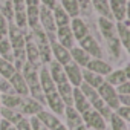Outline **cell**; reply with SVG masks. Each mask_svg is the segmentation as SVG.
<instances>
[{"label":"cell","instance_id":"cell-44","mask_svg":"<svg viewBox=\"0 0 130 130\" xmlns=\"http://www.w3.org/2000/svg\"><path fill=\"white\" fill-rule=\"evenodd\" d=\"M116 87L118 89H115V90H116L118 95H130V83L128 81H125V83H122V84H119Z\"/></svg>","mask_w":130,"mask_h":130},{"label":"cell","instance_id":"cell-8","mask_svg":"<svg viewBox=\"0 0 130 130\" xmlns=\"http://www.w3.org/2000/svg\"><path fill=\"white\" fill-rule=\"evenodd\" d=\"M55 38H57V41H58L61 46H64L66 49L74 47L75 38H74V34H72L69 25H68V26H58V28L55 29Z\"/></svg>","mask_w":130,"mask_h":130},{"label":"cell","instance_id":"cell-12","mask_svg":"<svg viewBox=\"0 0 130 130\" xmlns=\"http://www.w3.org/2000/svg\"><path fill=\"white\" fill-rule=\"evenodd\" d=\"M86 69L90 71V72H93V74H98L101 77H106V75H109L112 72L110 64H107L101 58H90L89 63L86 64Z\"/></svg>","mask_w":130,"mask_h":130},{"label":"cell","instance_id":"cell-36","mask_svg":"<svg viewBox=\"0 0 130 130\" xmlns=\"http://www.w3.org/2000/svg\"><path fill=\"white\" fill-rule=\"evenodd\" d=\"M14 72H15L14 64L9 63V61H6V60H3L2 57H0V77L9 80V78L14 75Z\"/></svg>","mask_w":130,"mask_h":130},{"label":"cell","instance_id":"cell-9","mask_svg":"<svg viewBox=\"0 0 130 130\" xmlns=\"http://www.w3.org/2000/svg\"><path fill=\"white\" fill-rule=\"evenodd\" d=\"M127 0H109V8H110V14L112 19H115L116 22H122L127 17Z\"/></svg>","mask_w":130,"mask_h":130},{"label":"cell","instance_id":"cell-31","mask_svg":"<svg viewBox=\"0 0 130 130\" xmlns=\"http://www.w3.org/2000/svg\"><path fill=\"white\" fill-rule=\"evenodd\" d=\"M90 2H92V6L95 8V11L101 14V17L113 20L112 14H110V8H109V0H90Z\"/></svg>","mask_w":130,"mask_h":130},{"label":"cell","instance_id":"cell-10","mask_svg":"<svg viewBox=\"0 0 130 130\" xmlns=\"http://www.w3.org/2000/svg\"><path fill=\"white\" fill-rule=\"evenodd\" d=\"M25 54H26L28 63L37 66V63L40 60V55H38V49L35 46V41L32 38V34H25Z\"/></svg>","mask_w":130,"mask_h":130},{"label":"cell","instance_id":"cell-18","mask_svg":"<svg viewBox=\"0 0 130 130\" xmlns=\"http://www.w3.org/2000/svg\"><path fill=\"white\" fill-rule=\"evenodd\" d=\"M57 92L61 98V101L64 103V106H72V95H74V86L66 81V83H61V84H57Z\"/></svg>","mask_w":130,"mask_h":130},{"label":"cell","instance_id":"cell-1","mask_svg":"<svg viewBox=\"0 0 130 130\" xmlns=\"http://www.w3.org/2000/svg\"><path fill=\"white\" fill-rule=\"evenodd\" d=\"M22 75L26 81V86H28V90L32 93V96L38 101V103H44V95H43V90H41V86H40V78H38V72H37V66L35 64H31V63H25L23 68H22Z\"/></svg>","mask_w":130,"mask_h":130},{"label":"cell","instance_id":"cell-49","mask_svg":"<svg viewBox=\"0 0 130 130\" xmlns=\"http://www.w3.org/2000/svg\"><path fill=\"white\" fill-rule=\"evenodd\" d=\"M40 3L49 9H54V6L57 5V0H40Z\"/></svg>","mask_w":130,"mask_h":130},{"label":"cell","instance_id":"cell-46","mask_svg":"<svg viewBox=\"0 0 130 130\" xmlns=\"http://www.w3.org/2000/svg\"><path fill=\"white\" fill-rule=\"evenodd\" d=\"M15 128H17V130H32V128H31V124H29V119H25V118H22V119L15 124Z\"/></svg>","mask_w":130,"mask_h":130},{"label":"cell","instance_id":"cell-20","mask_svg":"<svg viewBox=\"0 0 130 130\" xmlns=\"http://www.w3.org/2000/svg\"><path fill=\"white\" fill-rule=\"evenodd\" d=\"M69 54H71V60L74 63H77L80 68H86V64L89 63V60L92 58L84 49L81 47H71L69 49Z\"/></svg>","mask_w":130,"mask_h":130},{"label":"cell","instance_id":"cell-19","mask_svg":"<svg viewBox=\"0 0 130 130\" xmlns=\"http://www.w3.org/2000/svg\"><path fill=\"white\" fill-rule=\"evenodd\" d=\"M51 63V69H49V75L52 78V81L57 84H61V83H66L68 78H66V74H64V69L63 66L58 63V61H49Z\"/></svg>","mask_w":130,"mask_h":130},{"label":"cell","instance_id":"cell-30","mask_svg":"<svg viewBox=\"0 0 130 130\" xmlns=\"http://www.w3.org/2000/svg\"><path fill=\"white\" fill-rule=\"evenodd\" d=\"M26 25L31 29L40 26L38 22V6H26Z\"/></svg>","mask_w":130,"mask_h":130},{"label":"cell","instance_id":"cell-51","mask_svg":"<svg viewBox=\"0 0 130 130\" xmlns=\"http://www.w3.org/2000/svg\"><path fill=\"white\" fill-rule=\"evenodd\" d=\"M71 130H86V125H84V124H80V125H77V127H74V128H71Z\"/></svg>","mask_w":130,"mask_h":130},{"label":"cell","instance_id":"cell-34","mask_svg":"<svg viewBox=\"0 0 130 130\" xmlns=\"http://www.w3.org/2000/svg\"><path fill=\"white\" fill-rule=\"evenodd\" d=\"M61 8L68 12L71 19L80 15V5L77 0H61Z\"/></svg>","mask_w":130,"mask_h":130},{"label":"cell","instance_id":"cell-48","mask_svg":"<svg viewBox=\"0 0 130 130\" xmlns=\"http://www.w3.org/2000/svg\"><path fill=\"white\" fill-rule=\"evenodd\" d=\"M118 101L119 106H130V95H118Z\"/></svg>","mask_w":130,"mask_h":130},{"label":"cell","instance_id":"cell-21","mask_svg":"<svg viewBox=\"0 0 130 130\" xmlns=\"http://www.w3.org/2000/svg\"><path fill=\"white\" fill-rule=\"evenodd\" d=\"M107 78L104 81H107L112 86H119L125 81H128V66L124 71H112L109 75H106Z\"/></svg>","mask_w":130,"mask_h":130},{"label":"cell","instance_id":"cell-22","mask_svg":"<svg viewBox=\"0 0 130 130\" xmlns=\"http://www.w3.org/2000/svg\"><path fill=\"white\" fill-rule=\"evenodd\" d=\"M23 101L20 95L17 93H11V95H0V103H2V107H8V109H22Z\"/></svg>","mask_w":130,"mask_h":130},{"label":"cell","instance_id":"cell-29","mask_svg":"<svg viewBox=\"0 0 130 130\" xmlns=\"http://www.w3.org/2000/svg\"><path fill=\"white\" fill-rule=\"evenodd\" d=\"M20 110H22L23 115H31V116H34V115H37L40 110H43V107H41V103H38L37 100H25Z\"/></svg>","mask_w":130,"mask_h":130},{"label":"cell","instance_id":"cell-47","mask_svg":"<svg viewBox=\"0 0 130 130\" xmlns=\"http://www.w3.org/2000/svg\"><path fill=\"white\" fill-rule=\"evenodd\" d=\"M0 130H17V128H15V125L12 122H9V121L2 118L0 119Z\"/></svg>","mask_w":130,"mask_h":130},{"label":"cell","instance_id":"cell-25","mask_svg":"<svg viewBox=\"0 0 130 130\" xmlns=\"http://www.w3.org/2000/svg\"><path fill=\"white\" fill-rule=\"evenodd\" d=\"M98 25H100V29L104 35L106 40H110L113 37H116V29H115V23L109 19H104V17H100L98 20Z\"/></svg>","mask_w":130,"mask_h":130},{"label":"cell","instance_id":"cell-26","mask_svg":"<svg viewBox=\"0 0 130 130\" xmlns=\"http://www.w3.org/2000/svg\"><path fill=\"white\" fill-rule=\"evenodd\" d=\"M37 118L46 125L47 130H55V128L61 124V122L57 119L55 115H52V113H49V112H44V110H40V112L37 113Z\"/></svg>","mask_w":130,"mask_h":130},{"label":"cell","instance_id":"cell-33","mask_svg":"<svg viewBox=\"0 0 130 130\" xmlns=\"http://www.w3.org/2000/svg\"><path fill=\"white\" fill-rule=\"evenodd\" d=\"M0 116H2L3 119H6V121H9V122H12L14 125L23 118V113H20V112H15L14 109H8V107H0Z\"/></svg>","mask_w":130,"mask_h":130},{"label":"cell","instance_id":"cell-14","mask_svg":"<svg viewBox=\"0 0 130 130\" xmlns=\"http://www.w3.org/2000/svg\"><path fill=\"white\" fill-rule=\"evenodd\" d=\"M69 26H71L72 34H74V38H75V40H78V41H80V40H83L86 35H89L87 25H86L80 17H74V19H71Z\"/></svg>","mask_w":130,"mask_h":130},{"label":"cell","instance_id":"cell-3","mask_svg":"<svg viewBox=\"0 0 130 130\" xmlns=\"http://www.w3.org/2000/svg\"><path fill=\"white\" fill-rule=\"evenodd\" d=\"M47 40H49V46H51V54L55 57V61H58L61 66H64L66 63L71 61V54L69 49H66L64 46H61L57 38H55V32H46Z\"/></svg>","mask_w":130,"mask_h":130},{"label":"cell","instance_id":"cell-35","mask_svg":"<svg viewBox=\"0 0 130 130\" xmlns=\"http://www.w3.org/2000/svg\"><path fill=\"white\" fill-rule=\"evenodd\" d=\"M0 57L3 60L12 63L14 61V55H12V47H11V43L8 40V37L0 40Z\"/></svg>","mask_w":130,"mask_h":130},{"label":"cell","instance_id":"cell-2","mask_svg":"<svg viewBox=\"0 0 130 130\" xmlns=\"http://www.w3.org/2000/svg\"><path fill=\"white\" fill-rule=\"evenodd\" d=\"M32 38L35 41V46L38 49V55H40V60L43 63H49L52 60V54H51V46H49V40H47V35L46 32L38 26L35 29H32Z\"/></svg>","mask_w":130,"mask_h":130},{"label":"cell","instance_id":"cell-52","mask_svg":"<svg viewBox=\"0 0 130 130\" xmlns=\"http://www.w3.org/2000/svg\"><path fill=\"white\" fill-rule=\"evenodd\" d=\"M0 107H2V103H0Z\"/></svg>","mask_w":130,"mask_h":130},{"label":"cell","instance_id":"cell-38","mask_svg":"<svg viewBox=\"0 0 130 130\" xmlns=\"http://www.w3.org/2000/svg\"><path fill=\"white\" fill-rule=\"evenodd\" d=\"M78 87H80V90L83 92V95L87 98L89 103H92V101H95V100L98 98V92H96V89H93L92 86H89V84H86V83H81Z\"/></svg>","mask_w":130,"mask_h":130},{"label":"cell","instance_id":"cell-45","mask_svg":"<svg viewBox=\"0 0 130 130\" xmlns=\"http://www.w3.org/2000/svg\"><path fill=\"white\" fill-rule=\"evenodd\" d=\"M11 2H12L14 12H22V11H26V3H25V0H11Z\"/></svg>","mask_w":130,"mask_h":130},{"label":"cell","instance_id":"cell-5","mask_svg":"<svg viewBox=\"0 0 130 130\" xmlns=\"http://www.w3.org/2000/svg\"><path fill=\"white\" fill-rule=\"evenodd\" d=\"M38 22H40V28L44 32H55L57 26L54 22V15H52V9L46 8V6H38Z\"/></svg>","mask_w":130,"mask_h":130},{"label":"cell","instance_id":"cell-43","mask_svg":"<svg viewBox=\"0 0 130 130\" xmlns=\"http://www.w3.org/2000/svg\"><path fill=\"white\" fill-rule=\"evenodd\" d=\"M29 124H31V128H32V130H47L46 125H44L37 116H32V118L29 119Z\"/></svg>","mask_w":130,"mask_h":130},{"label":"cell","instance_id":"cell-15","mask_svg":"<svg viewBox=\"0 0 130 130\" xmlns=\"http://www.w3.org/2000/svg\"><path fill=\"white\" fill-rule=\"evenodd\" d=\"M115 29H116V37L119 40V43L128 49L130 47V29H128V20H122V22H118L115 25Z\"/></svg>","mask_w":130,"mask_h":130},{"label":"cell","instance_id":"cell-7","mask_svg":"<svg viewBox=\"0 0 130 130\" xmlns=\"http://www.w3.org/2000/svg\"><path fill=\"white\" fill-rule=\"evenodd\" d=\"M64 69V74H66V78L68 81L74 86V87H78L81 83H83V75H81V68L78 66L77 63H74L72 60L69 63H66L63 66Z\"/></svg>","mask_w":130,"mask_h":130},{"label":"cell","instance_id":"cell-39","mask_svg":"<svg viewBox=\"0 0 130 130\" xmlns=\"http://www.w3.org/2000/svg\"><path fill=\"white\" fill-rule=\"evenodd\" d=\"M110 121H112V130H127V122L121 119L116 113H112Z\"/></svg>","mask_w":130,"mask_h":130},{"label":"cell","instance_id":"cell-28","mask_svg":"<svg viewBox=\"0 0 130 130\" xmlns=\"http://www.w3.org/2000/svg\"><path fill=\"white\" fill-rule=\"evenodd\" d=\"M81 75H83V83L92 86L93 89H98V87L104 83V77H101V75H98V74H93V72H90V71H87V69L81 71Z\"/></svg>","mask_w":130,"mask_h":130},{"label":"cell","instance_id":"cell-4","mask_svg":"<svg viewBox=\"0 0 130 130\" xmlns=\"http://www.w3.org/2000/svg\"><path fill=\"white\" fill-rule=\"evenodd\" d=\"M96 92H98V96H100L112 110H116V109L119 107L118 93H116V90H115V86H112V84H109L107 81H104V83L96 89Z\"/></svg>","mask_w":130,"mask_h":130},{"label":"cell","instance_id":"cell-42","mask_svg":"<svg viewBox=\"0 0 130 130\" xmlns=\"http://www.w3.org/2000/svg\"><path fill=\"white\" fill-rule=\"evenodd\" d=\"M8 25H9V22L0 14V40L8 37Z\"/></svg>","mask_w":130,"mask_h":130},{"label":"cell","instance_id":"cell-11","mask_svg":"<svg viewBox=\"0 0 130 130\" xmlns=\"http://www.w3.org/2000/svg\"><path fill=\"white\" fill-rule=\"evenodd\" d=\"M80 47L84 49L92 58H101V55H103L100 44L96 43V40L92 35H86L83 40H80Z\"/></svg>","mask_w":130,"mask_h":130},{"label":"cell","instance_id":"cell-13","mask_svg":"<svg viewBox=\"0 0 130 130\" xmlns=\"http://www.w3.org/2000/svg\"><path fill=\"white\" fill-rule=\"evenodd\" d=\"M72 107L81 115V113H84L86 110H89L92 106H90V103L87 101V98L83 95V92L80 90V87H74V95H72Z\"/></svg>","mask_w":130,"mask_h":130},{"label":"cell","instance_id":"cell-24","mask_svg":"<svg viewBox=\"0 0 130 130\" xmlns=\"http://www.w3.org/2000/svg\"><path fill=\"white\" fill-rule=\"evenodd\" d=\"M52 15H54V22L55 26H68L71 23V17L68 15V12L61 8V5H55L52 9Z\"/></svg>","mask_w":130,"mask_h":130},{"label":"cell","instance_id":"cell-40","mask_svg":"<svg viewBox=\"0 0 130 130\" xmlns=\"http://www.w3.org/2000/svg\"><path fill=\"white\" fill-rule=\"evenodd\" d=\"M0 92H2L3 95H11V93H15V90L12 89V86H11L9 80L2 78V77H0Z\"/></svg>","mask_w":130,"mask_h":130},{"label":"cell","instance_id":"cell-41","mask_svg":"<svg viewBox=\"0 0 130 130\" xmlns=\"http://www.w3.org/2000/svg\"><path fill=\"white\" fill-rule=\"evenodd\" d=\"M116 115L121 118V119H124L125 122L130 119V107L128 106H119L118 109H116Z\"/></svg>","mask_w":130,"mask_h":130},{"label":"cell","instance_id":"cell-23","mask_svg":"<svg viewBox=\"0 0 130 130\" xmlns=\"http://www.w3.org/2000/svg\"><path fill=\"white\" fill-rule=\"evenodd\" d=\"M44 100L47 101V104H49V107L52 109V112H55L57 115H60V113H63L64 112V103L61 101V98H60V95H58V92L55 90V92H52V93H47V95H44Z\"/></svg>","mask_w":130,"mask_h":130},{"label":"cell","instance_id":"cell-17","mask_svg":"<svg viewBox=\"0 0 130 130\" xmlns=\"http://www.w3.org/2000/svg\"><path fill=\"white\" fill-rule=\"evenodd\" d=\"M9 83H11V86H12V89L15 90L17 95H20V96H26V95L29 93L28 86H26V81H25L22 72H17V71H15L14 75L9 78Z\"/></svg>","mask_w":130,"mask_h":130},{"label":"cell","instance_id":"cell-53","mask_svg":"<svg viewBox=\"0 0 130 130\" xmlns=\"http://www.w3.org/2000/svg\"><path fill=\"white\" fill-rule=\"evenodd\" d=\"M0 119H2V116H0Z\"/></svg>","mask_w":130,"mask_h":130},{"label":"cell","instance_id":"cell-37","mask_svg":"<svg viewBox=\"0 0 130 130\" xmlns=\"http://www.w3.org/2000/svg\"><path fill=\"white\" fill-rule=\"evenodd\" d=\"M0 14H2L8 22H12L14 19V8L11 0H0Z\"/></svg>","mask_w":130,"mask_h":130},{"label":"cell","instance_id":"cell-6","mask_svg":"<svg viewBox=\"0 0 130 130\" xmlns=\"http://www.w3.org/2000/svg\"><path fill=\"white\" fill-rule=\"evenodd\" d=\"M81 118L86 122V125H89L95 130H104L106 128V119L92 107L89 110H86L84 113H81Z\"/></svg>","mask_w":130,"mask_h":130},{"label":"cell","instance_id":"cell-27","mask_svg":"<svg viewBox=\"0 0 130 130\" xmlns=\"http://www.w3.org/2000/svg\"><path fill=\"white\" fill-rule=\"evenodd\" d=\"M63 113L66 115V118H68L69 130L74 128V127H77V125H80V124H83V118H81V115H80L72 106H66V107H64V112H63Z\"/></svg>","mask_w":130,"mask_h":130},{"label":"cell","instance_id":"cell-32","mask_svg":"<svg viewBox=\"0 0 130 130\" xmlns=\"http://www.w3.org/2000/svg\"><path fill=\"white\" fill-rule=\"evenodd\" d=\"M90 106H92V107H93V109H95V110L104 118V119H110V116H112V109H110V107H109V106L100 98V96H98L95 101H92Z\"/></svg>","mask_w":130,"mask_h":130},{"label":"cell","instance_id":"cell-50","mask_svg":"<svg viewBox=\"0 0 130 130\" xmlns=\"http://www.w3.org/2000/svg\"><path fill=\"white\" fill-rule=\"evenodd\" d=\"M26 6H40V0H25Z\"/></svg>","mask_w":130,"mask_h":130},{"label":"cell","instance_id":"cell-16","mask_svg":"<svg viewBox=\"0 0 130 130\" xmlns=\"http://www.w3.org/2000/svg\"><path fill=\"white\" fill-rule=\"evenodd\" d=\"M38 78H40V86H41V90H43V95H47V93H52L57 90V86L55 83L52 81L51 75H49V71L43 66L38 72Z\"/></svg>","mask_w":130,"mask_h":130}]
</instances>
